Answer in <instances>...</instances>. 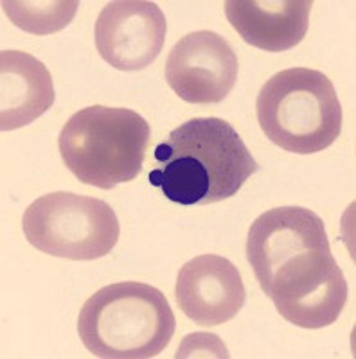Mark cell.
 Wrapping results in <instances>:
<instances>
[{"label":"cell","instance_id":"cell-11","mask_svg":"<svg viewBox=\"0 0 356 359\" xmlns=\"http://www.w3.org/2000/svg\"><path fill=\"white\" fill-rule=\"evenodd\" d=\"M311 0H229L227 20L249 45L283 53L304 40Z\"/></svg>","mask_w":356,"mask_h":359},{"label":"cell","instance_id":"cell-10","mask_svg":"<svg viewBox=\"0 0 356 359\" xmlns=\"http://www.w3.org/2000/svg\"><path fill=\"white\" fill-rule=\"evenodd\" d=\"M176 304L191 322L214 327L227 323L245 306V284L229 259L205 253L182 266L175 286Z\"/></svg>","mask_w":356,"mask_h":359},{"label":"cell","instance_id":"cell-4","mask_svg":"<svg viewBox=\"0 0 356 359\" xmlns=\"http://www.w3.org/2000/svg\"><path fill=\"white\" fill-rule=\"evenodd\" d=\"M270 142L295 155L328 149L342 131V107L331 79L320 70L294 67L274 74L256 101Z\"/></svg>","mask_w":356,"mask_h":359},{"label":"cell","instance_id":"cell-8","mask_svg":"<svg viewBox=\"0 0 356 359\" xmlns=\"http://www.w3.org/2000/svg\"><path fill=\"white\" fill-rule=\"evenodd\" d=\"M164 11L147 0H115L95 20V49L117 70L137 72L152 65L164 47Z\"/></svg>","mask_w":356,"mask_h":359},{"label":"cell","instance_id":"cell-13","mask_svg":"<svg viewBox=\"0 0 356 359\" xmlns=\"http://www.w3.org/2000/svg\"><path fill=\"white\" fill-rule=\"evenodd\" d=\"M78 0H4L2 9L13 24L37 36L58 33L74 20Z\"/></svg>","mask_w":356,"mask_h":359},{"label":"cell","instance_id":"cell-7","mask_svg":"<svg viewBox=\"0 0 356 359\" xmlns=\"http://www.w3.org/2000/svg\"><path fill=\"white\" fill-rule=\"evenodd\" d=\"M239 62L232 45L214 31H195L175 43L166 81L182 101L216 104L232 92Z\"/></svg>","mask_w":356,"mask_h":359},{"label":"cell","instance_id":"cell-6","mask_svg":"<svg viewBox=\"0 0 356 359\" xmlns=\"http://www.w3.org/2000/svg\"><path fill=\"white\" fill-rule=\"evenodd\" d=\"M265 294L286 322L303 329L333 325L348 302V280L331 248L304 252L277 269Z\"/></svg>","mask_w":356,"mask_h":359},{"label":"cell","instance_id":"cell-5","mask_svg":"<svg viewBox=\"0 0 356 359\" xmlns=\"http://www.w3.org/2000/svg\"><path fill=\"white\" fill-rule=\"evenodd\" d=\"M22 230L38 252L70 261H94L115 248L121 226L107 201L74 192H51L29 205Z\"/></svg>","mask_w":356,"mask_h":359},{"label":"cell","instance_id":"cell-2","mask_svg":"<svg viewBox=\"0 0 356 359\" xmlns=\"http://www.w3.org/2000/svg\"><path fill=\"white\" fill-rule=\"evenodd\" d=\"M176 320L162 291L143 282H117L95 291L79 311L78 334L92 355L150 359L171 341Z\"/></svg>","mask_w":356,"mask_h":359},{"label":"cell","instance_id":"cell-1","mask_svg":"<svg viewBox=\"0 0 356 359\" xmlns=\"http://www.w3.org/2000/svg\"><path fill=\"white\" fill-rule=\"evenodd\" d=\"M157 168L147 180L178 205H209L232 198L259 169L227 121L197 117L155 147Z\"/></svg>","mask_w":356,"mask_h":359},{"label":"cell","instance_id":"cell-12","mask_svg":"<svg viewBox=\"0 0 356 359\" xmlns=\"http://www.w3.org/2000/svg\"><path fill=\"white\" fill-rule=\"evenodd\" d=\"M54 104L53 76L40 60L22 50L0 53V130L34 123Z\"/></svg>","mask_w":356,"mask_h":359},{"label":"cell","instance_id":"cell-9","mask_svg":"<svg viewBox=\"0 0 356 359\" xmlns=\"http://www.w3.org/2000/svg\"><path fill=\"white\" fill-rule=\"evenodd\" d=\"M319 248H329L322 217L310 208L277 207L250 224L246 261L265 291L279 268L301 253Z\"/></svg>","mask_w":356,"mask_h":359},{"label":"cell","instance_id":"cell-3","mask_svg":"<svg viewBox=\"0 0 356 359\" xmlns=\"http://www.w3.org/2000/svg\"><path fill=\"white\" fill-rule=\"evenodd\" d=\"M150 137V123L137 111L94 104L67 121L58 146L81 184L114 189L140 175Z\"/></svg>","mask_w":356,"mask_h":359}]
</instances>
